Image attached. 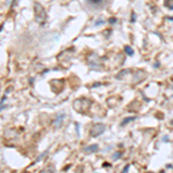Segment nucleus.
I'll return each mask as SVG.
<instances>
[{
    "label": "nucleus",
    "mask_w": 173,
    "mask_h": 173,
    "mask_svg": "<svg viewBox=\"0 0 173 173\" xmlns=\"http://www.w3.org/2000/svg\"><path fill=\"white\" fill-rule=\"evenodd\" d=\"M125 51H126V53H128V56H133V54H134V51H133L129 46H126Z\"/></svg>",
    "instance_id": "39448f33"
},
{
    "label": "nucleus",
    "mask_w": 173,
    "mask_h": 173,
    "mask_svg": "<svg viewBox=\"0 0 173 173\" xmlns=\"http://www.w3.org/2000/svg\"><path fill=\"white\" fill-rule=\"evenodd\" d=\"M102 23H103V21H97L96 24H102Z\"/></svg>",
    "instance_id": "423d86ee"
},
{
    "label": "nucleus",
    "mask_w": 173,
    "mask_h": 173,
    "mask_svg": "<svg viewBox=\"0 0 173 173\" xmlns=\"http://www.w3.org/2000/svg\"><path fill=\"white\" fill-rule=\"evenodd\" d=\"M104 129H105V126H104L103 123H99V125L94 126V128H92L91 132H90L91 136H98V135L102 134V133L104 132Z\"/></svg>",
    "instance_id": "f03ea898"
},
{
    "label": "nucleus",
    "mask_w": 173,
    "mask_h": 173,
    "mask_svg": "<svg viewBox=\"0 0 173 173\" xmlns=\"http://www.w3.org/2000/svg\"><path fill=\"white\" fill-rule=\"evenodd\" d=\"M34 7H35V17H36L37 22L43 23L45 21V19H46V14H45L44 8H43L42 5L38 4V2H36Z\"/></svg>",
    "instance_id": "f257e3e1"
},
{
    "label": "nucleus",
    "mask_w": 173,
    "mask_h": 173,
    "mask_svg": "<svg viewBox=\"0 0 173 173\" xmlns=\"http://www.w3.org/2000/svg\"><path fill=\"white\" fill-rule=\"evenodd\" d=\"M62 119H63V113H59V114H57L56 120L53 121V126H54V127H57V128H59V127L61 126V123H62Z\"/></svg>",
    "instance_id": "7ed1b4c3"
},
{
    "label": "nucleus",
    "mask_w": 173,
    "mask_h": 173,
    "mask_svg": "<svg viewBox=\"0 0 173 173\" xmlns=\"http://www.w3.org/2000/svg\"><path fill=\"white\" fill-rule=\"evenodd\" d=\"M96 150H97V145L96 144H94V145H91V147H88V148L85 149V151L87 152H89V151L92 152V151H96Z\"/></svg>",
    "instance_id": "20e7f679"
}]
</instances>
